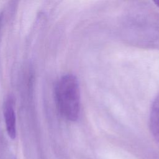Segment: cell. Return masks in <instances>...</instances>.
Instances as JSON below:
<instances>
[{
  "label": "cell",
  "instance_id": "1",
  "mask_svg": "<svg viewBox=\"0 0 159 159\" xmlns=\"http://www.w3.org/2000/svg\"><path fill=\"white\" fill-rule=\"evenodd\" d=\"M55 98L61 115L68 120H76L80 115V93L75 76L66 75L60 79L55 88Z\"/></svg>",
  "mask_w": 159,
  "mask_h": 159
},
{
  "label": "cell",
  "instance_id": "2",
  "mask_svg": "<svg viewBox=\"0 0 159 159\" xmlns=\"http://www.w3.org/2000/svg\"><path fill=\"white\" fill-rule=\"evenodd\" d=\"M4 117L8 135L12 139L16 137V116L12 101L7 100L4 106Z\"/></svg>",
  "mask_w": 159,
  "mask_h": 159
},
{
  "label": "cell",
  "instance_id": "3",
  "mask_svg": "<svg viewBox=\"0 0 159 159\" xmlns=\"http://www.w3.org/2000/svg\"><path fill=\"white\" fill-rule=\"evenodd\" d=\"M150 127L153 137L159 142V94L152 104L150 116Z\"/></svg>",
  "mask_w": 159,
  "mask_h": 159
},
{
  "label": "cell",
  "instance_id": "4",
  "mask_svg": "<svg viewBox=\"0 0 159 159\" xmlns=\"http://www.w3.org/2000/svg\"><path fill=\"white\" fill-rule=\"evenodd\" d=\"M153 1L159 7V0H153Z\"/></svg>",
  "mask_w": 159,
  "mask_h": 159
}]
</instances>
